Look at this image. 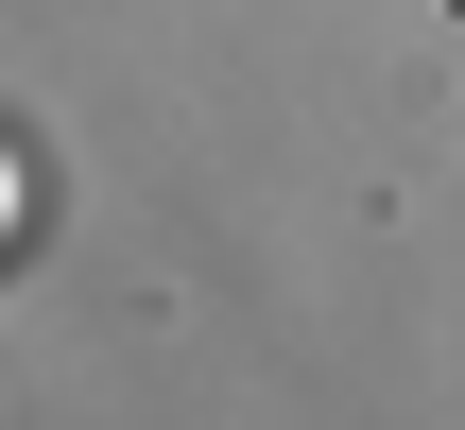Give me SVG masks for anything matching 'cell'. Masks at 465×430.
I'll return each instance as SVG.
<instances>
[{
    "label": "cell",
    "mask_w": 465,
    "mask_h": 430,
    "mask_svg": "<svg viewBox=\"0 0 465 430\" xmlns=\"http://www.w3.org/2000/svg\"><path fill=\"white\" fill-rule=\"evenodd\" d=\"M449 17H465V0H449Z\"/></svg>",
    "instance_id": "1"
}]
</instances>
